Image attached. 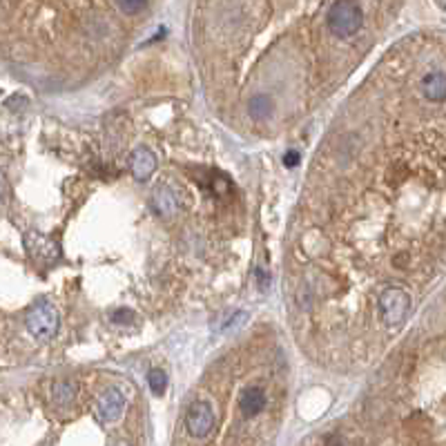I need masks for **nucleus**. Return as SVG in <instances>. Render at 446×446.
Masks as SVG:
<instances>
[{
    "label": "nucleus",
    "mask_w": 446,
    "mask_h": 446,
    "mask_svg": "<svg viewBox=\"0 0 446 446\" xmlns=\"http://www.w3.org/2000/svg\"><path fill=\"white\" fill-rule=\"evenodd\" d=\"M364 25V14L357 3L351 0H341V3H333L328 9V29L333 31L337 38H351Z\"/></svg>",
    "instance_id": "nucleus-1"
},
{
    "label": "nucleus",
    "mask_w": 446,
    "mask_h": 446,
    "mask_svg": "<svg viewBox=\"0 0 446 446\" xmlns=\"http://www.w3.org/2000/svg\"><path fill=\"white\" fill-rule=\"evenodd\" d=\"M58 326H60L58 310L49 302L34 306L27 315V330L38 339H52L58 333Z\"/></svg>",
    "instance_id": "nucleus-2"
},
{
    "label": "nucleus",
    "mask_w": 446,
    "mask_h": 446,
    "mask_svg": "<svg viewBox=\"0 0 446 446\" xmlns=\"http://www.w3.org/2000/svg\"><path fill=\"white\" fill-rule=\"evenodd\" d=\"M25 245H27L29 257L34 259L38 266L52 268L60 259V245L52 237L38 233V230H31V233L25 235Z\"/></svg>",
    "instance_id": "nucleus-3"
},
{
    "label": "nucleus",
    "mask_w": 446,
    "mask_h": 446,
    "mask_svg": "<svg viewBox=\"0 0 446 446\" xmlns=\"http://www.w3.org/2000/svg\"><path fill=\"white\" fill-rule=\"evenodd\" d=\"M410 308V297L402 288H388L379 297V312L386 324H400Z\"/></svg>",
    "instance_id": "nucleus-4"
},
{
    "label": "nucleus",
    "mask_w": 446,
    "mask_h": 446,
    "mask_svg": "<svg viewBox=\"0 0 446 446\" xmlns=\"http://www.w3.org/2000/svg\"><path fill=\"white\" fill-rule=\"evenodd\" d=\"M186 426L192 437H206L214 426V413L206 402H196L190 406L186 415Z\"/></svg>",
    "instance_id": "nucleus-5"
},
{
    "label": "nucleus",
    "mask_w": 446,
    "mask_h": 446,
    "mask_svg": "<svg viewBox=\"0 0 446 446\" xmlns=\"http://www.w3.org/2000/svg\"><path fill=\"white\" fill-rule=\"evenodd\" d=\"M125 410V398L121 395V391L110 388L101 395V400L96 402V418L103 424H112L117 422Z\"/></svg>",
    "instance_id": "nucleus-6"
},
{
    "label": "nucleus",
    "mask_w": 446,
    "mask_h": 446,
    "mask_svg": "<svg viewBox=\"0 0 446 446\" xmlns=\"http://www.w3.org/2000/svg\"><path fill=\"white\" fill-rule=\"evenodd\" d=\"M129 168L137 181H147L156 170V159L147 147H137L129 156Z\"/></svg>",
    "instance_id": "nucleus-7"
},
{
    "label": "nucleus",
    "mask_w": 446,
    "mask_h": 446,
    "mask_svg": "<svg viewBox=\"0 0 446 446\" xmlns=\"http://www.w3.org/2000/svg\"><path fill=\"white\" fill-rule=\"evenodd\" d=\"M152 208L161 214V217H172V214L179 212L181 201L170 186H159L152 196Z\"/></svg>",
    "instance_id": "nucleus-8"
},
{
    "label": "nucleus",
    "mask_w": 446,
    "mask_h": 446,
    "mask_svg": "<svg viewBox=\"0 0 446 446\" xmlns=\"http://www.w3.org/2000/svg\"><path fill=\"white\" fill-rule=\"evenodd\" d=\"M239 408L243 413V418H255L266 408V393L261 388H245L239 398Z\"/></svg>",
    "instance_id": "nucleus-9"
},
{
    "label": "nucleus",
    "mask_w": 446,
    "mask_h": 446,
    "mask_svg": "<svg viewBox=\"0 0 446 446\" xmlns=\"http://www.w3.org/2000/svg\"><path fill=\"white\" fill-rule=\"evenodd\" d=\"M422 90L426 94V98H431L435 103H444L446 98V78H444V72H428L424 78H422Z\"/></svg>",
    "instance_id": "nucleus-10"
},
{
    "label": "nucleus",
    "mask_w": 446,
    "mask_h": 446,
    "mask_svg": "<svg viewBox=\"0 0 446 446\" xmlns=\"http://www.w3.org/2000/svg\"><path fill=\"white\" fill-rule=\"evenodd\" d=\"M74 393H76V384H72L70 379H60V382L54 384V400L60 406H68L74 400Z\"/></svg>",
    "instance_id": "nucleus-11"
},
{
    "label": "nucleus",
    "mask_w": 446,
    "mask_h": 446,
    "mask_svg": "<svg viewBox=\"0 0 446 446\" xmlns=\"http://www.w3.org/2000/svg\"><path fill=\"white\" fill-rule=\"evenodd\" d=\"M250 114H253V119L257 121H263V119H268L270 114H272V103H270V98L268 96H255L253 101H250Z\"/></svg>",
    "instance_id": "nucleus-12"
},
{
    "label": "nucleus",
    "mask_w": 446,
    "mask_h": 446,
    "mask_svg": "<svg viewBox=\"0 0 446 446\" xmlns=\"http://www.w3.org/2000/svg\"><path fill=\"white\" fill-rule=\"evenodd\" d=\"M147 384H150V391L154 395H163L165 386H168V375H165L161 368H152L147 373Z\"/></svg>",
    "instance_id": "nucleus-13"
},
{
    "label": "nucleus",
    "mask_w": 446,
    "mask_h": 446,
    "mask_svg": "<svg viewBox=\"0 0 446 446\" xmlns=\"http://www.w3.org/2000/svg\"><path fill=\"white\" fill-rule=\"evenodd\" d=\"M117 7L125 14H139L143 9H147V3H132V0H127V3H119Z\"/></svg>",
    "instance_id": "nucleus-14"
},
{
    "label": "nucleus",
    "mask_w": 446,
    "mask_h": 446,
    "mask_svg": "<svg viewBox=\"0 0 446 446\" xmlns=\"http://www.w3.org/2000/svg\"><path fill=\"white\" fill-rule=\"evenodd\" d=\"M112 322H114V324H129V322H132V312L125 310V308H121V310H117V312L112 315Z\"/></svg>",
    "instance_id": "nucleus-15"
},
{
    "label": "nucleus",
    "mask_w": 446,
    "mask_h": 446,
    "mask_svg": "<svg viewBox=\"0 0 446 446\" xmlns=\"http://www.w3.org/2000/svg\"><path fill=\"white\" fill-rule=\"evenodd\" d=\"M284 163L288 165V168H294V165L299 163V154H297V152H288V154L284 156Z\"/></svg>",
    "instance_id": "nucleus-16"
},
{
    "label": "nucleus",
    "mask_w": 446,
    "mask_h": 446,
    "mask_svg": "<svg viewBox=\"0 0 446 446\" xmlns=\"http://www.w3.org/2000/svg\"><path fill=\"white\" fill-rule=\"evenodd\" d=\"M5 190H7V186H5V176H3V172H0V199L5 196Z\"/></svg>",
    "instance_id": "nucleus-17"
},
{
    "label": "nucleus",
    "mask_w": 446,
    "mask_h": 446,
    "mask_svg": "<svg viewBox=\"0 0 446 446\" xmlns=\"http://www.w3.org/2000/svg\"><path fill=\"white\" fill-rule=\"evenodd\" d=\"M114 446H129V444H127V442H123V440H121V442H117V444H114Z\"/></svg>",
    "instance_id": "nucleus-18"
}]
</instances>
